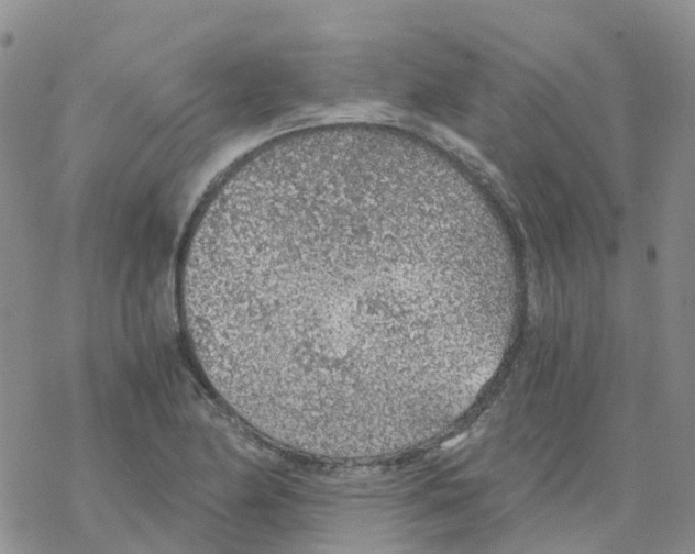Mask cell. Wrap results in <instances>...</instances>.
Wrapping results in <instances>:
<instances>
[{
  "instance_id": "obj_1",
  "label": "cell",
  "mask_w": 695,
  "mask_h": 554,
  "mask_svg": "<svg viewBox=\"0 0 695 554\" xmlns=\"http://www.w3.org/2000/svg\"><path fill=\"white\" fill-rule=\"evenodd\" d=\"M433 191L389 162L254 168L199 214L179 270L195 359L275 444L396 453L441 403L452 269Z\"/></svg>"
}]
</instances>
